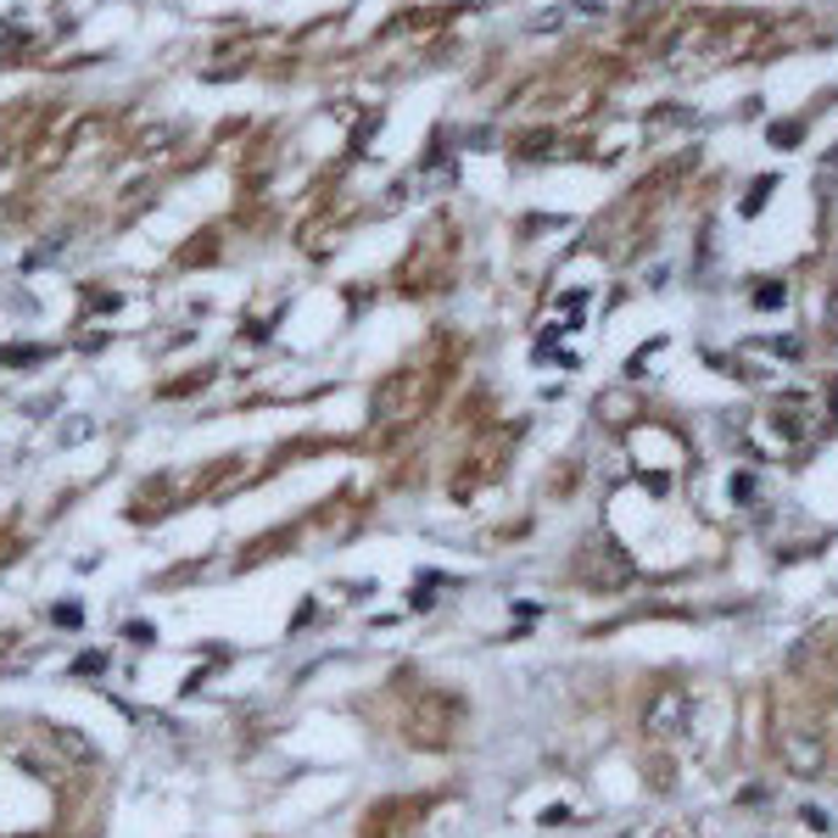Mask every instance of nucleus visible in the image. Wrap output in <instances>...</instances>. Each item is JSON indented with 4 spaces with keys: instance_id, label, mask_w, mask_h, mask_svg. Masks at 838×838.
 <instances>
[{
    "instance_id": "f257e3e1",
    "label": "nucleus",
    "mask_w": 838,
    "mask_h": 838,
    "mask_svg": "<svg viewBox=\"0 0 838 838\" xmlns=\"http://www.w3.org/2000/svg\"><path fill=\"white\" fill-rule=\"evenodd\" d=\"M581 565H587V581H599V587H615V581L632 576L626 554H610V548H587V554L576 559V570H581Z\"/></svg>"
}]
</instances>
